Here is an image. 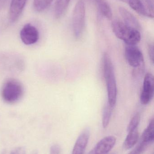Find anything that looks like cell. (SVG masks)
I'll list each match as a JSON object with an SVG mask.
<instances>
[{
    "instance_id": "obj_1",
    "label": "cell",
    "mask_w": 154,
    "mask_h": 154,
    "mask_svg": "<svg viewBox=\"0 0 154 154\" xmlns=\"http://www.w3.org/2000/svg\"><path fill=\"white\" fill-rule=\"evenodd\" d=\"M103 70L108 92V103L115 107L117 98V87L114 66L109 55L105 53L103 58Z\"/></svg>"
},
{
    "instance_id": "obj_2",
    "label": "cell",
    "mask_w": 154,
    "mask_h": 154,
    "mask_svg": "<svg viewBox=\"0 0 154 154\" xmlns=\"http://www.w3.org/2000/svg\"><path fill=\"white\" fill-rule=\"evenodd\" d=\"M113 32L118 38L127 45H137L141 39L140 32L127 26L124 22L115 20L112 22Z\"/></svg>"
},
{
    "instance_id": "obj_3",
    "label": "cell",
    "mask_w": 154,
    "mask_h": 154,
    "mask_svg": "<svg viewBox=\"0 0 154 154\" xmlns=\"http://www.w3.org/2000/svg\"><path fill=\"white\" fill-rule=\"evenodd\" d=\"M24 92L20 82L14 79H10L4 84L1 91L2 98L8 104H14L22 97Z\"/></svg>"
},
{
    "instance_id": "obj_4",
    "label": "cell",
    "mask_w": 154,
    "mask_h": 154,
    "mask_svg": "<svg viewBox=\"0 0 154 154\" xmlns=\"http://www.w3.org/2000/svg\"><path fill=\"white\" fill-rule=\"evenodd\" d=\"M85 15V3L82 0H79L75 5L72 14V28L76 38H80L84 33Z\"/></svg>"
},
{
    "instance_id": "obj_5",
    "label": "cell",
    "mask_w": 154,
    "mask_h": 154,
    "mask_svg": "<svg viewBox=\"0 0 154 154\" xmlns=\"http://www.w3.org/2000/svg\"><path fill=\"white\" fill-rule=\"evenodd\" d=\"M125 56L127 63L134 69L145 66L143 53L137 45H126Z\"/></svg>"
},
{
    "instance_id": "obj_6",
    "label": "cell",
    "mask_w": 154,
    "mask_h": 154,
    "mask_svg": "<svg viewBox=\"0 0 154 154\" xmlns=\"http://www.w3.org/2000/svg\"><path fill=\"white\" fill-rule=\"evenodd\" d=\"M154 80L153 75L148 73L145 75L143 83V89L140 96V101L143 105L149 104L153 97Z\"/></svg>"
},
{
    "instance_id": "obj_7",
    "label": "cell",
    "mask_w": 154,
    "mask_h": 154,
    "mask_svg": "<svg viewBox=\"0 0 154 154\" xmlns=\"http://www.w3.org/2000/svg\"><path fill=\"white\" fill-rule=\"evenodd\" d=\"M20 37L24 44L30 45L37 42L39 36L37 28L30 23H27L21 30Z\"/></svg>"
},
{
    "instance_id": "obj_8",
    "label": "cell",
    "mask_w": 154,
    "mask_h": 154,
    "mask_svg": "<svg viewBox=\"0 0 154 154\" xmlns=\"http://www.w3.org/2000/svg\"><path fill=\"white\" fill-rule=\"evenodd\" d=\"M116 138L114 136L106 137L99 141L88 154H108L115 146Z\"/></svg>"
},
{
    "instance_id": "obj_9",
    "label": "cell",
    "mask_w": 154,
    "mask_h": 154,
    "mask_svg": "<svg viewBox=\"0 0 154 154\" xmlns=\"http://www.w3.org/2000/svg\"><path fill=\"white\" fill-rule=\"evenodd\" d=\"M28 0H11L9 10V19L11 22L18 20Z\"/></svg>"
},
{
    "instance_id": "obj_10",
    "label": "cell",
    "mask_w": 154,
    "mask_h": 154,
    "mask_svg": "<svg viewBox=\"0 0 154 154\" xmlns=\"http://www.w3.org/2000/svg\"><path fill=\"white\" fill-rule=\"evenodd\" d=\"M119 12L127 26L140 32L142 29L141 24L134 14L123 7H119Z\"/></svg>"
},
{
    "instance_id": "obj_11",
    "label": "cell",
    "mask_w": 154,
    "mask_h": 154,
    "mask_svg": "<svg viewBox=\"0 0 154 154\" xmlns=\"http://www.w3.org/2000/svg\"><path fill=\"white\" fill-rule=\"evenodd\" d=\"M90 132L88 128L82 131L77 139L72 150V154H83L88 143Z\"/></svg>"
},
{
    "instance_id": "obj_12",
    "label": "cell",
    "mask_w": 154,
    "mask_h": 154,
    "mask_svg": "<svg viewBox=\"0 0 154 154\" xmlns=\"http://www.w3.org/2000/svg\"><path fill=\"white\" fill-rule=\"evenodd\" d=\"M127 136L124 143V147L126 150H130L137 143L139 138L138 128L127 131Z\"/></svg>"
},
{
    "instance_id": "obj_13",
    "label": "cell",
    "mask_w": 154,
    "mask_h": 154,
    "mask_svg": "<svg viewBox=\"0 0 154 154\" xmlns=\"http://www.w3.org/2000/svg\"><path fill=\"white\" fill-rule=\"evenodd\" d=\"M154 121L153 119H151L148 126L145 129L142 134L141 141L149 145L154 142Z\"/></svg>"
},
{
    "instance_id": "obj_14",
    "label": "cell",
    "mask_w": 154,
    "mask_h": 154,
    "mask_svg": "<svg viewBox=\"0 0 154 154\" xmlns=\"http://www.w3.org/2000/svg\"><path fill=\"white\" fill-rule=\"evenodd\" d=\"M71 0H57L54 7V14L57 19L64 14Z\"/></svg>"
},
{
    "instance_id": "obj_15",
    "label": "cell",
    "mask_w": 154,
    "mask_h": 154,
    "mask_svg": "<svg viewBox=\"0 0 154 154\" xmlns=\"http://www.w3.org/2000/svg\"><path fill=\"white\" fill-rule=\"evenodd\" d=\"M96 1L101 14L107 19L111 20L113 13L110 5L105 0H96Z\"/></svg>"
},
{
    "instance_id": "obj_16",
    "label": "cell",
    "mask_w": 154,
    "mask_h": 154,
    "mask_svg": "<svg viewBox=\"0 0 154 154\" xmlns=\"http://www.w3.org/2000/svg\"><path fill=\"white\" fill-rule=\"evenodd\" d=\"M127 4L134 11L140 15L148 17L146 7L140 0H128Z\"/></svg>"
},
{
    "instance_id": "obj_17",
    "label": "cell",
    "mask_w": 154,
    "mask_h": 154,
    "mask_svg": "<svg viewBox=\"0 0 154 154\" xmlns=\"http://www.w3.org/2000/svg\"><path fill=\"white\" fill-rule=\"evenodd\" d=\"M114 108L108 103L105 105L102 113V126L104 128H106L108 126Z\"/></svg>"
},
{
    "instance_id": "obj_18",
    "label": "cell",
    "mask_w": 154,
    "mask_h": 154,
    "mask_svg": "<svg viewBox=\"0 0 154 154\" xmlns=\"http://www.w3.org/2000/svg\"><path fill=\"white\" fill-rule=\"evenodd\" d=\"M53 0H33V7L39 12L43 11L49 7Z\"/></svg>"
},
{
    "instance_id": "obj_19",
    "label": "cell",
    "mask_w": 154,
    "mask_h": 154,
    "mask_svg": "<svg viewBox=\"0 0 154 154\" xmlns=\"http://www.w3.org/2000/svg\"><path fill=\"white\" fill-rule=\"evenodd\" d=\"M140 121V115L139 113H137L132 118L128 126L127 131L138 128Z\"/></svg>"
},
{
    "instance_id": "obj_20",
    "label": "cell",
    "mask_w": 154,
    "mask_h": 154,
    "mask_svg": "<svg viewBox=\"0 0 154 154\" xmlns=\"http://www.w3.org/2000/svg\"><path fill=\"white\" fill-rule=\"evenodd\" d=\"M148 145L140 141L138 145L128 154H142L146 150Z\"/></svg>"
},
{
    "instance_id": "obj_21",
    "label": "cell",
    "mask_w": 154,
    "mask_h": 154,
    "mask_svg": "<svg viewBox=\"0 0 154 154\" xmlns=\"http://www.w3.org/2000/svg\"><path fill=\"white\" fill-rule=\"evenodd\" d=\"M61 148L59 145L54 144L51 147L50 154H59L60 153Z\"/></svg>"
},
{
    "instance_id": "obj_22",
    "label": "cell",
    "mask_w": 154,
    "mask_h": 154,
    "mask_svg": "<svg viewBox=\"0 0 154 154\" xmlns=\"http://www.w3.org/2000/svg\"><path fill=\"white\" fill-rule=\"evenodd\" d=\"M148 54H149V58L151 60L152 63L154 62V46L153 44H149L148 47Z\"/></svg>"
},
{
    "instance_id": "obj_23",
    "label": "cell",
    "mask_w": 154,
    "mask_h": 154,
    "mask_svg": "<svg viewBox=\"0 0 154 154\" xmlns=\"http://www.w3.org/2000/svg\"><path fill=\"white\" fill-rule=\"evenodd\" d=\"M10 154H26V152L24 147H18L14 148Z\"/></svg>"
},
{
    "instance_id": "obj_24",
    "label": "cell",
    "mask_w": 154,
    "mask_h": 154,
    "mask_svg": "<svg viewBox=\"0 0 154 154\" xmlns=\"http://www.w3.org/2000/svg\"><path fill=\"white\" fill-rule=\"evenodd\" d=\"M119 1H121V2H124L125 3H127L128 0H119Z\"/></svg>"
},
{
    "instance_id": "obj_25",
    "label": "cell",
    "mask_w": 154,
    "mask_h": 154,
    "mask_svg": "<svg viewBox=\"0 0 154 154\" xmlns=\"http://www.w3.org/2000/svg\"><path fill=\"white\" fill-rule=\"evenodd\" d=\"M33 154H37L36 152L34 153H33Z\"/></svg>"
},
{
    "instance_id": "obj_26",
    "label": "cell",
    "mask_w": 154,
    "mask_h": 154,
    "mask_svg": "<svg viewBox=\"0 0 154 154\" xmlns=\"http://www.w3.org/2000/svg\"></svg>"
}]
</instances>
